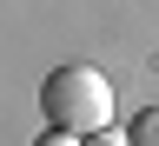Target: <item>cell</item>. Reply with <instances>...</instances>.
Returning <instances> with one entry per match:
<instances>
[{"label":"cell","mask_w":159,"mask_h":146,"mask_svg":"<svg viewBox=\"0 0 159 146\" xmlns=\"http://www.w3.org/2000/svg\"><path fill=\"white\" fill-rule=\"evenodd\" d=\"M126 133H133V146H159V106H146V113H139Z\"/></svg>","instance_id":"cell-2"},{"label":"cell","mask_w":159,"mask_h":146,"mask_svg":"<svg viewBox=\"0 0 159 146\" xmlns=\"http://www.w3.org/2000/svg\"><path fill=\"white\" fill-rule=\"evenodd\" d=\"M33 146H86V139H80V133H60V126H47V133H40Z\"/></svg>","instance_id":"cell-4"},{"label":"cell","mask_w":159,"mask_h":146,"mask_svg":"<svg viewBox=\"0 0 159 146\" xmlns=\"http://www.w3.org/2000/svg\"><path fill=\"white\" fill-rule=\"evenodd\" d=\"M113 80L86 67V60H73V67H53L47 80H40V113H47V126L60 133H99V126H113Z\"/></svg>","instance_id":"cell-1"},{"label":"cell","mask_w":159,"mask_h":146,"mask_svg":"<svg viewBox=\"0 0 159 146\" xmlns=\"http://www.w3.org/2000/svg\"><path fill=\"white\" fill-rule=\"evenodd\" d=\"M86 146H133V133H119V126H99V133H86Z\"/></svg>","instance_id":"cell-3"}]
</instances>
